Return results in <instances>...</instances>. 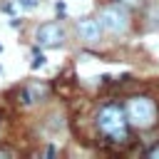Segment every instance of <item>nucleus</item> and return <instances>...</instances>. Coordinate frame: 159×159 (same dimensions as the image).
Here are the masks:
<instances>
[{"mask_svg":"<svg viewBox=\"0 0 159 159\" xmlns=\"http://www.w3.org/2000/svg\"><path fill=\"white\" fill-rule=\"evenodd\" d=\"M94 124H97V132L109 142V144H127L132 139V132H129V117H127V109L109 102V104H102L97 117H94Z\"/></svg>","mask_w":159,"mask_h":159,"instance_id":"f257e3e1","label":"nucleus"},{"mask_svg":"<svg viewBox=\"0 0 159 159\" xmlns=\"http://www.w3.org/2000/svg\"><path fill=\"white\" fill-rule=\"evenodd\" d=\"M124 109H127L129 124H134V127H139V129H149V127L157 124V104H154L149 97L137 94V97H132V99L127 102Z\"/></svg>","mask_w":159,"mask_h":159,"instance_id":"f03ea898","label":"nucleus"},{"mask_svg":"<svg viewBox=\"0 0 159 159\" xmlns=\"http://www.w3.org/2000/svg\"><path fill=\"white\" fill-rule=\"evenodd\" d=\"M97 20L102 22V30H107V32H112V35H122V32H127V27H129V15H127V10L119 7V5H107V7H102Z\"/></svg>","mask_w":159,"mask_h":159,"instance_id":"7ed1b4c3","label":"nucleus"},{"mask_svg":"<svg viewBox=\"0 0 159 159\" xmlns=\"http://www.w3.org/2000/svg\"><path fill=\"white\" fill-rule=\"evenodd\" d=\"M65 40H67V32H65V27H62L60 22H42V25L35 30V42H37V47H47V50L62 47Z\"/></svg>","mask_w":159,"mask_h":159,"instance_id":"20e7f679","label":"nucleus"},{"mask_svg":"<svg viewBox=\"0 0 159 159\" xmlns=\"http://www.w3.org/2000/svg\"><path fill=\"white\" fill-rule=\"evenodd\" d=\"M47 94H50V87H47L45 82H35V80H30L27 84H22V87H20L17 99H20V104H22V107H35V104L45 102V99H47Z\"/></svg>","mask_w":159,"mask_h":159,"instance_id":"39448f33","label":"nucleus"},{"mask_svg":"<svg viewBox=\"0 0 159 159\" xmlns=\"http://www.w3.org/2000/svg\"><path fill=\"white\" fill-rule=\"evenodd\" d=\"M75 30H77L80 42H84V45H97V42L102 40V22L94 20V17H82V20H77Z\"/></svg>","mask_w":159,"mask_h":159,"instance_id":"423d86ee","label":"nucleus"},{"mask_svg":"<svg viewBox=\"0 0 159 159\" xmlns=\"http://www.w3.org/2000/svg\"><path fill=\"white\" fill-rule=\"evenodd\" d=\"M42 65H45V55H35L32 62H30V70H40Z\"/></svg>","mask_w":159,"mask_h":159,"instance_id":"0eeeda50","label":"nucleus"},{"mask_svg":"<svg viewBox=\"0 0 159 159\" xmlns=\"http://www.w3.org/2000/svg\"><path fill=\"white\" fill-rule=\"evenodd\" d=\"M22 7H27V10H32V7H37V0H17Z\"/></svg>","mask_w":159,"mask_h":159,"instance_id":"6e6552de","label":"nucleus"},{"mask_svg":"<svg viewBox=\"0 0 159 159\" xmlns=\"http://www.w3.org/2000/svg\"><path fill=\"white\" fill-rule=\"evenodd\" d=\"M0 10H2V12H12V10H15V5H12V2H2V5H0Z\"/></svg>","mask_w":159,"mask_h":159,"instance_id":"1a4fd4ad","label":"nucleus"},{"mask_svg":"<svg viewBox=\"0 0 159 159\" xmlns=\"http://www.w3.org/2000/svg\"><path fill=\"white\" fill-rule=\"evenodd\" d=\"M149 157H159V147H157V149H152V152H149Z\"/></svg>","mask_w":159,"mask_h":159,"instance_id":"9d476101","label":"nucleus"},{"mask_svg":"<svg viewBox=\"0 0 159 159\" xmlns=\"http://www.w3.org/2000/svg\"><path fill=\"white\" fill-rule=\"evenodd\" d=\"M0 52H2V45H0Z\"/></svg>","mask_w":159,"mask_h":159,"instance_id":"9b49d317","label":"nucleus"}]
</instances>
